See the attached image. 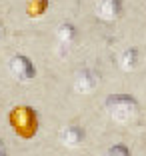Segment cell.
Returning a JSON list of instances; mask_svg holds the SVG:
<instances>
[{
    "label": "cell",
    "instance_id": "cell-6",
    "mask_svg": "<svg viewBox=\"0 0 146 156\" xmlns=\"http://www.w3.org/2000/svg\"><path fill=\"white\" fill-rule=\"evenodd\" d=\"M60 142L62 146L66 148H80L84 144V138H86V132L80 124H68V126H64L58 134Z\"/></svg>",
    "mask_w": 146,
    "mask_h": 156
},
{
    "label": "cell",
    "instance_id": "cell-2",
    "mask_svg": "<svg viewBox=\"0 0 146 156\" xmlns=\"http://www.w3.org/2000/svg\"><path fill=\"white\" fill-rule=\"evenodd\" d=\"M106 114L114 120L116 124H130L132 120H136L140 106L138 100L130 94H112L104 100Z\"/></svg>",
    "mask_w": 146,
    "mask_h": 156
},
{
    "label": "cell",
    "instance_id": "cell-3",
    "mask_svg": "<svg viewBox=\"0 0 146 156\" xmlns=\"http://www.w3.org/2000/svg\"><path fill=\"white\" fill-rule=\"evenodd\" d=\"M8 70L14 76V80L20 84H28L36 78V66L26 54H14L8 60Z\"/></svg>",
    "mask_w": 146,
    "mask_h": 156
},
{
    "label": "cell",
    "instance_id": "cell-1",
    "mask_svg": "<svg viewBox=\"0 0 146 156\" xmlns=\"http://www.w3.org/2000/svg\"><path fill=\"white\" fill-rule=\"evenodd\" d=\"M8 124L12 128V132L22 140H32L38 134V126H40L36 110L26 104H18L10 110Z\"/></svg>",
    "mask_w": 146,
    "mask_h": 156
},
{
    "label": "cell",
    "instance_id": "cell-9",
    "mask_svg": "<svg viewBox=\"0 0 146 156\" xmlns=\"http://www.w3.org/2000/svg\"><path fill=\"white\" fill-rule=\"evenodd\" d=\"M50 0H26V14L30 18H42L48 10Z\"/></svg>",
    "mask_w": 146,
    "mask_h": 156
},
{
    "label": "cell",
    "instance_id": "cell-10",
    "mask_svg": "<svg viewBox=\"0 0 146 156\" xmlns=\"http://www.w3.org/2000/svg\"><path fill=\"white\" fill-rule=\"evenodd\" d=\"M104 156H130V148L122 142H116L104 152Z\"/></svg>",
    "mask_w": 146,
    "mask_h": 156
},
{
    "label": "cell",
    "instance_id": "cell-8",
    "mask_svg": "<svg viewBox=\"0 0 146 156\" xmlns=\"http://www.w3.org/2000/svg\"><path fill=\"white\" fill-rule=\"evenodd\" d=\"M138 62H140V50L134 48V46H130V48L122 50V54H120V58H118V66L124 70V72L134 70L138 66Z\"/></svg>",
    "mask_w": 146,
    "mask_h": 156
},
{
    "label": "cell",
    "instance_id": "cell-4",
    "mask_svg": "<svg viewBox=\"0 0 146 156\" xmlns=\"http://www.w3.org/2000/svg\"><path fill=\"white\" fill-rule=\"evenodd\" d=\"M76 40H78V28L72 22L66 20V22L58 24V28H56V48H58L60 54H66V52L72 50Z\"/></svg>",
    "mask_w": 146,
    "mask_h": 156
},
{
    "label": "cell",
    "instance_id": "cell-7",
    "mask_svg": "<svg viewBox=\"0 0 146 156\" xmlns=\"http://www.w3.org/2000/svg\"><path fill=\"white\" fill-rule=\"evenodd\" d=\"M122 14V0H98L96 16L104 22H114Z\"/></svg>",
    "mask_w": 146,
    "mask_h": 156
},
{
    "label": "cell",
    "instance_id": "cell-11",
    "mask_svg": "<svg viewBox=\"0 0 146 156\" xmlns=\"http://www.w3.org/2000/svg\"><path fill=\"white\" fill-rule=\"evenodd\" d=\"M0 156H8V152H6L4 144H2V140H0Z\"/></svg>",
    "mask_w": 146,
    "mask_h": 156
},
{
    "label": "cell",
    "instance_id": "cell-5",
    "mask_svg": "<svg viewBox=\"0 0 146 156\" xmlns=\"http://www.w3.org/2000/svg\"><path fill=\"white\" fill-rule=\"evenodd\" d=\"M98 84H100V74L94 68H82L74 74L72 86L78 94H90L98 88Z\"/></svg>",
    "mask_w": 146,
    "mask_h": 156
}]
</instances>
